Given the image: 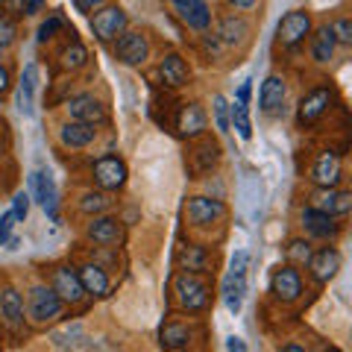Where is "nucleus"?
<instances>
[{
  "label": "nucleus",
  "instance_id": "nucleus-15",
  "mask_svg": "<svg viewBox=\"0 0 352 352\" xmlns=\"http://www.w3.org/2000/svg\"><path fill=\"white\" fill-rule=\"evenodd\" d=\"M50 288L56 291L59 300L68 302V305H76L85 296L82 282H80V276H76V270H71V267H56L53 270V285Z\"/></svg>",
  "mask_w": 352,
  "mask_h": 352
},
{
  "label": "nucleus",
  "instance_id": "nucleus-21",
  "mask_svg": "<svg viewBox=\"0 0 352 352\" xmlns=\"http://www.w3.org/2000/svg\"><path fill=\"white\" fill-rule=\"evenodd\" d=\"M300 220H302L305 232H311L314 238H335V235H338L335 217L326 214V212H320V208H302Z\"/></svg>",
  "mask_w": 352,
  "mask_h": 352
},
{
  "label": "nucleus",
  "instance_id": "nucleus-28",
  "mask_svg": "<svg viewBox=\"0 0 352 352\" xmlns=\"http://www.w3.org/2000/svg\"><path fill=\"white\" fill-rule=\"evenodd\" d=\"M247 21L241 18V15H226L223 21H220V27H217V38L223 41V44H241L247 38Z\"/></svg>",
  "mask_w": 352,
  "mask_h": 352
},
{
  "label": "nucleus",
  "instance_id": "nucleus-13",
  "mask_svg": "<svg viewBox=\"0 0 352 352\" xmlns=\"http://www.w3.org/2000/svg\"><path fill=\"white\" fill-rule=\"evenodd\" d=\"M206 129H208L206 109L200 103H185L179 109V115H176V132L182 138H200Z\"/></svg>",
  "mask_w": 352,
  "mask_h": 352
},
{
  "label": "nucleus",
  "instance_id": "nucleus-17",
  "mask_svg": "<svg viewBox=\"0 0 352 352\" xmlns=\"http://www.w3.org/2000/svg\"><path fill=\"white\" fill-rule=\"evenodd\" d=\"M314 200H317L314 208H320V212L332 214V217H344V214H349V208H352V191L320 188L314 194Z\"/></svg>",
  "mask_w": 352,
  "mask_h": 352
},
{
  "label": "nucleus",
  "instance_id": "nucleus-37",
  "mask_svg": "<svg viewBox=\"0 0 352 352\" xmlns=\"http://www.w3.org/2000/svg\"><path fill=\"white\" fill-rule=\"evenodd\" d=\"M311 244L308 241H291L288 244V258L294 261V264H308V258H311Z\"/></svg>",
  "mask_w": 352,
  "mask_h": 352
},
{
  "label": "nucleus",
  "instance_id": "nucleus-22",
  "mask_svg": "<svg viewBox=\"0 0 352 352\" xmlns=\"http://www.w3.org/2000/svg\"><path fill=\"white\" fill-rule=\"evenodd\" d=\"M0 317L12 332L24 326V300L15 288H3V294H0Z\"/></svg>",
  "mask_w": 352,
  "mask_h": 352
},
{
  "label": "nucleus",
  "instance_id": "nucleus-45",
  "mask_svg": "<svg viewBox=\"0 0 352 352\" xmlns=\"http://www.w3.org/2000/svg\"><path fill=\"white\" fill-rule=\"evenodd\" d=\"M226 349H229V352H247V344H244L241 338H235V335H232V338L226 340Z\"/></svg>",
  "mask_w": 352,
  "mask_h": 352
},
{
  "label": "nucleus",
  "instance_id": "nucleus-14",
  "mask_svg": "<svg viewBox=\"0 0 352 352\" xmlns=\"http://www.w3.org/2000/svg\"><path fill=\"white\" fill-rule=\"evenodd\" d=\"M308 270H311L314 282L326 285L329 279L338 276V270H340V252L335 247H323V250L311 252V258H308Z\"/></svg>",
  "mask_w": 352,
  "mask_h": 352
},
{
  "label": "nucleus",
  "instance_id": "nucleus-2",
  "mask_svg": "<svg viewBox=\"0 0 352 352\" xmlns=\"http://www.w3.org/2000/svg\"><path fill=\"white\" fill-rule=\"evenodd\" d=\"M173 291L179 296V305L185 311H203L208 305V285L197 276V273H179V276L173 279Z\"/></svg>",
  "mask_w": 352,
  "mask_h": 352
},
{
  "label": "nucleus",
  "instance_id": "nucleus-26",
  "mask_svg": "<svg viewBox=\"0 0 352 352\" xmlns=\"http://www.w3.org/2000/svg\"><path fill=\"white\" fill-rule=\"evenodd\" d=\"M244 294H247V276L244 273H226V279H223V305L232 314L241 311V305H244Z\"/></svg>",
  "mask_w": 352,
  "mask_h": 352
},
{
  "label": "nucleus",
  "instance_id": "nucleus-19",
  "mask_svg": "<svg viewBox=\"0 0 352 352\" xmlns=\"http://www.w3.org/2000/svg\"><path fill=\"white\" fill-rule=\"evenodd\" d=\"M88 238L94 241V244H120V238H124V226H120L118 217H94L91 223H88Z\"/></svg>",
  "mask_w": 352,
  "mask_h": 352
},
{
  "label": "nucleus",
  "instance_id": "nucleus-38",
  "mask_svg": "<svg viewBox=\"0 0 352 352\" xmlns=\"http://www.w3.org/2000/svg\"><path fill=\"white\" fill-rule=\"evenodd\" d=\"M27 214H30V194L18 191V194L12 197V217H15V220H21V223H24V220H27Z\"/></svg>",
  "mask_w": 352,
  "mask_h": 352
},
{
  "label": "nucleus",
  "instance_id": "nucleus-25",
  "mask_svg": "<svg viewBox=\"0 0 352 352\" xmlns=\"http://www.w3.org/2000/svg\"><path fill=\"white\" fill-rule=\"evenodd\" d=\"M97 135V126H88L80 124V120H68L62 129H59V141L65 147H88Z\"/></svg>",
  "mask_w": 352,
  "mask_h": 352
},
{
  "label": "nucleus",
  "instance_id": "nucleus-48",
  "mask_svg": "<svg viewBox=\"0 0 352 352\" xmlns=\"http://www.w3.org/2000/svg\"><path fill=\"white\" fill-rule=\"evenodd\" d=\"M41 9V0H24V15H36Z\"/></svg>",
  "mask_w": 352,
  "mask_h": 352
},
{
  "label": "nucleus",
  "instance_id": "nucleus-30",
  "mask_svg": "<svg viewBox=\"0 0 352 352\" xmlns=\"http://www.w3.org/2000/svg\"><path fill=\"white\" fill-rule=\"evenodd\" d=\"M335 36H332V27H320L314 32V38H311V56L314 62H329L332 59V53H335Z\"/></svg>",
  "mask_w": 352,
  "mask_h": 352
},
{
  "label": "nucleus",
  "instance_id": "nucleus-47",
  "mask_svg": "<svg viewBox=\"0 0 352 352\" xmlns=\"http://www.w3.org/2000/svg\"><path fill=\"white\" fill-rule=\"evenodd\" d=\"M9 85H12V82H9V71L3 68V65H0V94H6Z\"/></svg>",
  "mask_w": 352,
  "mask_h": 352
},
{
  "label": "nucleus",
  "instance_id": "nucleus-40",
  "mask_svg": "<svg viewBox=\"0 0 352 352\" xmlns=\"http://www.w3.org/2000/svg\"><path fill=\"white\" fill-rule=\"evenodd\" d=\"M56 30H62V18H59V15H53L50 21H44V24L38 27V41L53 38V32H56Z\"/></svg>",
  "mask_w": 352,
  "mask_h": 352
},
{
  "label": "nucleus",
  "instance_id": "nucleus-7",
  "mask_svg": "<svg viewBox=\"0 0 352 352\" xmlns=\"http://www.w3.org/2000/svg\"><path fill=\"white\" fill-rule=\"evenodd\" d=\"M340 176H344V164L335 150H326L317 156V162L311 164V182L317 188H338Z\"/></svg>",
  "mask_w": 352,
  "mask_h": 352
},
{
  "label": "nucleus",
  "instance_id": "nucleus-41",
  "mask_svg": "<svg viewBox=\"0 0 352 352\" xmlns=\"http://www.w3.org/2000/svg\"><path fill=\"white\" fill-rule=\"evenodd\" d=\"M12 223H15V217L12 212H6V214H0V247L9 241V232H12Z\"/></svg>",
  "mask_w": 352,
  "mask_h": 352
},
{
  "label": "nucleus",
  "instance_id": "nucleus-42",
  "mask_svg": "<svg viewBox=\"0 0 352 352\" xmlns=\"http://www.w3.org/2000/svg\"><path fill=\"white\" fill-rule=\"evenodd\" d=\"M247 261H250V252H247V250L235 252V258H232V267H229V273H244V276H247Z\"/></svg>",
  "mask_w": 352,
  "mask_h": 352
},
{
  "label": "nucleus",
  "instance_id": "nucleus-43",
  "mask_svg": "<svg viewBox=\"0 0 352 352\" xmlns=\"http://www.w3.org/2000/svg\"><path fill=\"white\" fill-rule=\"evenodd\" d=\"M0 6L9 12V18H12V15H24V0H0Z\"/></svg>",
  "mask_w": 352,
  "mask_h": 352
},
{
  "label": "nucleus",
  "instance_id": "nucleus-35",
  "mask_svg": "<svg viewBox=\"0 0 352 352\" xmlns=\"http://www.w3.org/2000/svg\"><path fill=\"white\" fill-rule=\"evenodd\" d=\"M85 59H88V53H85V47H82L80 41H74L71 47L62 53V65H65V68H71V71H74V68H82Z\"/></svg>",
  "mask_w": 352,
  "mask_h": 352
},
{
  "label": "nucleus",
  "instance_id": "nucleus-16",
  "mask_svg": "<svg viewBox=\"0 0 352 352\" xmlns=\"http://www.w3.org/2000/svg\"><path fill=\"white\" fill-rule=\"evenodd\" d=\"M32 194H36V200L41 203V208L47 212L53 220L59 214V203H56V185H53V176L50 170H36L32 173Z\"/></svg>",
  "mask_w": 352,
  "mask_h": 352
},
{
  "label": "nucleus",
  "instance_id": "nucleus-27",
  "mask_svg": "<svg viewBox=\"0 0 352 352\" xmlns=\"http://www.w3.org/2000/svg\"><path fill=\"white\" fill-rule=\"evenodd\" d=\"M176 261L182 264L185 273H200L208 267V252L200 244H185V247H179V252H176Z\"/></svg>",
  "mask_w": 352,
  "mask_h": 352
},
{
  "label": "nucleus",
  "instance_id": "nucleus-8",
  "mask_svg": "<svg viewBox=\"0 0 352 352\" xmlns=\"http://www.w3.org/2000/svg\"><path fill=\"white\" fill-rule=\"evenodd\" d=\"M68 112H71V120H80V124H88V126H100L106 124V106L97 100L94 94H80L74 97V100L68 103Z\"/></svg>",
  "mask_w": 352,
  "mask_h": 352
},
{
  "label": "nucleus",
  "instance_id": "nucleus-31",
  "mask_svg": "<svg viewBox=\"0 0 352 352\" xmlns=\"http://www.w3.org/2000/svg\"><path fill=\"white\" fill-rule=\"evenodd\" d=\"M162 346L173 352V349H185L188 346V340H191V329L185 326V323H168L162 329Z\"/></svg>",
  "mask_w": 352,
  "mask_h": 352
},
{
  "label": "nucleus",
  "instance_id": "nucleus-12",
  "mask_svg": "<svg viewBox=\"0 0 352 352\" xmlns=\"http://www.w3.org/2000/svg\"><path fill=\"white\" fill-rule=\"evenodd\" d=\"M329 103H332V91H329V88H314V91H308L302 100H300V109H296V120H300L302 126H311L314 120H320L326 115Z\"/></svg>",
  "mask_w": 352,
  "mask_h": 352
},
{
  "label": "nucleus",
  "instance_id": "nucleus-6",
  "mask_svg": "<svg viewBox=\"0 0 352 352\" xmlns=\"http://www.w3.org/2000/svg\"><path fill=\"white\" fill-rule=\"evenodd\" d=\"M91 173H94V182L100 185L103 191H118V188H124V182H126V164L118 156H100L94 162Z\"/></svg>",
  "mask_w": 352,
  "mask_h": 352
},
{
  "label": "nucleus",
  "instance_id": "nucleus-3",
  "mask_svg": "<svg viewBox=\"0 0 352 352\" xmlns=\"http://www.w3.org/2000/svg\"><path fill=\"white\" fill-rule=\"evenodd\" d=\"M270 291L282 302L300 300V294H302V276H300V270H296L294 264H282V267H276V270H273V276H270Z\"/></svg>",
  "mask_w": 352,
  "mask_h": 352
},
{
  "label": "nucleus",
  "instance_id": "nucleus-39",
  "mask_svg": "<svg viewBox=\"0 0 352 352\" xmlns=\"http://www.w3.org/2000/svg\"><path fill=\"white\" fill-rule=\"evenodd\" d=\"M332 36H335V41H340V44H352V24H349L346 18L335 21V24H332Z\"/></svg>",
  "mask_w": 352,
  "mask_h": 352
},
{
  "label": "nucleus",
  "instance_id": "nucleus-29",
  "mask_svg": "<svg viewBox=\"0 0 352 352\" xmlns=\"http://www.w3.org/2000/svg\"><path fill=\"white\" fill-rule=\"evenodd\" d=\"M217 159H220V147L214 144V141H206L203 147H197L194 153H191V173H208L217 164Z\"/></svg>",
  "mask_w": 352,
  "mask_h": 352
},
{
  "label": "nucleus",
  "instance_id": "nucleus-10",
  "mask_svg": "<svg viewBox=\"0 0 352 352\" xmlns=\"http://www.w3.org/2000/svg\"><path fill=\"white\" fill-rule=\"evenodd\" d=\"M170 6L188 30L203 32V30H208V24H212V12H208L206 0H170Z\"/></svg>",
  "mask_w": 352,
  "mask_h": 352
},
{
  "label": "nucleus",
  "instance_id": "nucleus-24",
  "mask_svg": "<svg viewBox=\"0 0 352 352\" xmlns=\"http://www.w3.org/2000/svg\"><path fill=\"white\" fill-rule=\"evenodd\" d=\"M80 282H82V291L85 294H91V296H109V276H106V270L100 267V264H82L80 267Z\"/></svg>",
  "mask_w": 352,
  "mask_h": 352
},
{
  "label": "nucleus",
  "instance_id": "nucleus-5",
  "mask_svg": "<svg viewBox=\"0 0 352 352\" xmlns=\"http://www.w3.org/2000/svg\"><path fill=\"white\" fill-rule=\"evenodd\" d=\"M91 30L100 41H115L120 32L126 30V12L120 6H106L97 9V15L91 18Z\"/></svg>",
  "mask_w": 352,
  "mask_h": 352
},
{
  "label": "nucleus",
  "instance_id": "nucleus-4",
  "mask_svg": "<svg viewBox=\"0 0 352 352\" xmlns=\"http://www.w3.org/2000/svg\"><path fill=\"white\" fill-rule=\"evenodd\" d=\"M308 32H311V18H308V12H302V9H294V12H288L279 21L276 38L282 47H296L300 41H305Z\"/></svg>",
  "mask_w": 352,
  "mask_h": 352
},
{
  "label": "nucleus",
  "instance_id": "nucleus-20",
  "mask_svg": "<svg viewBox=\"0 0 352 352\" xmlns=\"http://www.w3.org/2000/svg\"><path fill=\"white\" fill-rule=\"evenodd\" d=\"M36 88H38V65L30 62L24 74H21V85H18V109L27 118L36 112Z\"/></svg>",
  "mask_w": 352,
  "mask_h": 352
},
{
  "label": "nucleus",
  "instance_id": "nucleus-23",
  "mask_svg": "<svg viewBox=\"0 0 352 352\" xmlns=\"http://www.w3.org/2000/svg\"><path fill=\"white\" fill-rule=\"evenodd\" d=\"M285 94H288V85H285L282 76L270 74L267 80L261 82V91H258V106L261 112H276V109L285 103Z\"/></svg>",
  "mask_w": 352,
  "mask_h": 352
},
{
  "label": "nucleus",
  "instance_id": "nucleus-44",
  "mask_svg": "<svg viewBox=\"0 0 352 352\" xmlns=\"http://www.w3.org/2000/svg\"><path fill=\"white\" fill-rule=\"evenodd\" d=\"M74 6L76 9H80V12H97V9H100L103 6V0H74Z\"/></svg>",
  "mask_w": 352,
  "mask_h": 352
},
{
  "label": "nucleus",
  "instance_id": "nucleus-34",
  "mask_svg": "<svg viewBox=\"0 0 352 352\" xmlns=\"http://www.w3.org/2000/svg\"><path fill=\"white\" fill-rule=\"evenodd\" d=\"M212 115H214V126L220 132H229V103L223 94H214L212 100Z\"/></svg>",
  "mask_w": 352,
  "mask_h": 352
},
{
  "label": "nucleus",
  "instance_id": "nucleus-52",
  "mask_svg": "<svg viewBox=\"0 0 352 352\" xmlns=\"http://www.w3.org/2000/svg\"><path fill=\"white\" fill-rule=\"evenodd\" d=\"M173 352H182V349H173Z\"/></svg>",
  "mask_w": 352,
  "mask_h": 352
},
{
  "label": "nucleus",
  "instance_id": "nucleus-1",
  "mask_svg": "<svg viewBox=\"0 0 352 352\" xmlns=\"http://www.w3.org/2000/svg\"><path fill=\"white\" fill-rule=\"evenodd\" d=\"M65 302L56 296V291L47 288V285H36V288L30 291L27 296V314L32 323H50L56 320V317L62 314Z\"/></svg>",
  "mask_w": 352,
  "mask_h": 352
},
{
  "label": "nucleus",
  "instance_id": "nucleus-46",
  "mask_svg": "<svg viewBox=\"0 0 352 352\" xmlns=\"http://www.w3.org/2000/svg\"><path fill=\"white\" fill-rule=\"evenodd\" d=\"M252 80H244V85L238 88V103H244L247 106V100H250V91H252V85H250Z\"/></svg>",
  "mask_w": 352,
  "mask_h": 352
},
{
  "label": "nucleus",
  "instance_id": "nucleus-50",
  "mask_svg": "<svg viewBox=\"0 0 352 352\" xmlns=\"http://www.w3.org/2000/svg\"><path fill=\"white\" fill-rule=\"evenodd\" d=\"M282 352H305V349H302V346H296V344H288V346H285Z\"/></svg>",
  "mask_w": 352,
  "mask_h": 352
},
{
  "label": "nucleus",
  "instance_id": "nucleus-11",
  "mask_svg": "<svg viewBox=\"0 0 352 352\" xmlns=\"http://www.w3.org/2000/svg\"><path fill=\"white\" fill-rule=\"evenodd\" d=\"M115 53L124 65H144L147 56H150L147 36H141V32H120V38L115 44Z\"/></svg>",
  "mask_w": 352,
  "mask_h": 352
},
{
  "label": "nucleus",
  "instance_id": "nucleus-18",
  "mask_svg": "<svg viewBox=\"0 0 352 352\" xmlns=\"http://www.w3.org/2000/svg\"><path fill=\"white\" fill-rule=\"evenodd\" d=\"M159 76L168 88H182L191 76L188 62H185L179 53H168V56H162V62H159Z\"/></svg>",
  "mask_w": 352,
  "mask_h": 352
},
{
  "label": "nucleus",
  "instance_id": "nucleus-33",
  "mask_svg": "<svg viewBox=\"0 0 352 352\" xmlns=\"http://www.w3.org/2000/svg\"><path fill=\"white\" fill-rule=\"evenodd\" d=\"M109 206H112V200H109L103 191H88L82 200H80V212H85V214H100V212H106Z\"/></svg>",
  "mask_w": 352,
  "mask_h": 352
},
{
  "label": "nucleus",
  "instance_id": "nucleus-36",
  "mask_svg": "<svg viewBox=\"0 0 352 352\" xmlns=\"http://www.w3.org/2000/svg\"><path fill=\"white\" fill-rule=\"evenodd\" d=\"M15 38H18L15 21L9 18V15H0V50H6L9 44H15Z\"/></svg>",
  "mask_w": 352,
  "mask_h": 352
},
{
  "label": "nucleus",
  "instance_id": "nucleus-51",
  "mask_svg": "<svg viewBox=\"0 0 352 352\" xmlns=\"http://www.w3.org/2000/svg\"><path fill=\"white\" fill-rule=\"evenodd\" d=\"M326 352H340V349H335V346H332V349H326Z\"/></svg>",
  "mask_w": 352,
  "mask_h": 352
},
{
  "label": "nucleus",
  "instance_id": "nucleus-49",
  "mask_svg": "<svg viewBox=\"0 0 352 352\" xmlns=\"http://www.w3.org/2000/svg\"><path fill=\"white\" fill-rule=\"evenodd\" d=\"M226 3L232 9H252V6H256V0H226Z\"/></svg>",
  "mask_w": 352,
  "mask_h": 352
},
{
  "label": "nucleus",
  "instance_id": "nucleus-32",
  "mask_svg": "<svg viewBox=\"0 0 352 352\" xmlns=\"http://www.w3.org/2000/svg\"><path fill=\"white\" fill-rule=\"evenodd\" d=\"M229 124H235L238 135L244 138V141L252 138V120H250V109L244 103L235 100V106H229Z\"/></svg>",
  "mask_w": 352,
  "mask_h": 352
},
{
  "label": "nucleus",
  "instance_id": "nucleus-9",
  "mask_svg": "<svg viewBox=\"0 0 352 352\" xmlns=\"http://www.w3.org/2000/svg\"><path fill=\"white\" fill-rule=\"evenodd\" d=\"M223 212H226L223 200H212V197H188V203H185V217L194 226L214 223L217 217H223Z\"/></svg>",
  "mask_w": 352,
  "mask_h": 352
}]
</instances>
